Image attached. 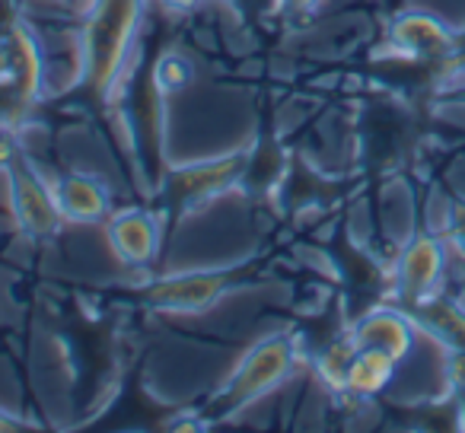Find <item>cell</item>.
Masks as SVG:
<instances>
[{
  "label": "cell",
  "instance_id": "cell-8",
  "mask_svg": "<svg viewBox=\"0 0 465 433\" xmlns=\"http://www.w3.org/2000/svg\"><path fill=\"white\" fill-rule=\"evenodd\" d=\"M389 39L399 52L411 54V58H440L452 45L450 29L437 16L420 14V10H408V14L395 16L389 26Z\"/></svg>",
  "mask_w": 465,
  "mask_h": 433
},
{
  "label": "cell",
  "instance_id": "cell-7",
  "mask_svg": "<svg viewBox=\"0 0 465 433\" xmlns=\"http://www.w3.org/2000/svg\"><path fill=\"white\" fill-rule=\"evenodd\" d=\"M351 338H354L357 348H376L386 350L395 360H405L411 357L414 344H418V331H414V322L399 310H373L367 316H361V322L351 329Z\"/></svg>",
  "mask_w": 465,
  "mask_h": 433
},
{
  "label": "cell",
  "instance_id": "cell-5",
  "mask_svg": "<svg viewBox=\"0 0 465 433\" xmlns=\"http://www.w3.org/2000/svg\"><path fill=\"white\" fill-rule=\"evenodd\" d=\"M10 213L16 217L23 233L35 236V240L54 236L61 227V211L58 201H54V192L29 166L14 169V211Z\"/></svg>",
  "mask_w": 465,
  "mask_h": 433
},
{
  "label": "cell",
  "instance_id": "cell-10",
  "mask_svg": "<svg viewBox=\"0 0 465 433\" xmlns=\"http://www.w3.org/2000/svg\"><path fill=\"white\" fill-rule=\"evenodd\" d=\"M450 236L459 246V252L465 255V207H456V211L450 213Z\"/></svg>",
  "mask_w": 465,
  "mask_h": 433
},
{
  "label": "cell",
  "instance_id": "cell-1",
  "mask_svg": "<svg viewBox=\"0 0 465 433\" xmlns=\"http://www.w3.org/2000/svg\"><path fill=\"white\" fill-rule=\"evenodd\" d=\"M147 0H96L84 23L90 84L103 96H115V86L131 77L134 42Z\"/></svg>",
  "mask_w": 465,
  "mask_h": 433
},
{
  "label": "cell",
  "instance_id": "cell-2",
  "mask_svg": "<svg viewBox=\"0 0 465 433\" xmlns=\"http://www.w3.org/2000/svg\"><path fill=\"white\" fill-rule=\"evenodd\" d=\"M293 360L297 354H293V341L287 335H268L259 344H252L246 357L236 360V367L226 373L217 392L226 411H249L259 401L272 399L293 373Z\"/></svg>",
  "mask_w": 465,
  "mask_h": 433
},
{
  "label": "cell",
  "instance_id": "cell-9",
  "mask_svg": "<svg viewBox=\"0 0 465 433\" xmlns=\"http://www.w3.org/2000/svg\"><path fill=\"white\" fill-rule=\"evenodd\" d=\"M395 369H399V360L389 357L386 350L376 348H357L354 357L348 363V373H344V389L341 392H351L357 399H370V395H380L392 386Z\"/></svg>",
  "mask_w": 465,
  "mask_h": 433
},
{
  "label": "cell",
  "instance_id": "cell-4",
  "mask_svg": "<svg viewBox=\"0 0 465 433\" xmlns=\"http://www.w3.org/2000/svg\"><path fill=\"white\" fill-rule=\"evenodd\" d=\"M105 240H109L112 252L118 255V261L124 268L141 271V268H150V261L156 259L163 236L153 221V213L122 211V213H112L109 223H105Z\"/></svg>",
  "mask_w": 465,
  "mask_h": 433
},
{
  "label": "cell",
  "instance_id": "cell-3",
  "mask_svg": "<svg viewBox=\"0 0 465 433\" xmlns=\"http://www.w3.org/2000/svg\"><path fill=\"white\" fill-rule=\"evenodd\" d=\"M446 268V246L437 236H414L405 242L395 265V284L408 303H424L433 297Z\"/></svg>",
  "mask_w": 465,
  "mask_h": 433
},
{
  "label": "cell",
  "instance_id": "cell-6",
  "mask_svg": "<svg viewBox=\"0 0 465 433\" xmlns=\"http://www.w3.org/2000/svg\"><path fill=\"white\" fill-rule=\"evenodd\" d=\"M54 201H58L61 217L71 223H84V227H96V223L109 221L112 211V188L96 175L84 172H67L58 179L54 188Z\"/></svg>",
  "mask_w": 465,
  "mask_h": 433
},
{
  "label": "cell",
  "instance_id": "cell-11",
  "mask_svg": "<svg viewBox=\"0 0 465 433\" xmlns=\"http://www.w3.org/2000/svg\"><path fill=\"white\" fill-rule=\"evenodd\" d=\"M325 0H281V7L284 10H293V14H306V10H316L322 7Z\"/></svg>",
  "mask_w": 465,
  "mask_h": 433
},
{
  "label": "cell",
  "instance_id": "cell-12",
  "mask_svg": "<svg viewBox=\"0 0 465 433\" xmlns=\"http://www.w3.org/2000/svg\"><path fill=\"white\" fill-rule=\"evenodd\" d=\"M201 0H160L163 10H173V14H188V10L198 7Z\"/></svg>",
  "mask_w": 465,
  "mask_h": 433
}]
</instances>
